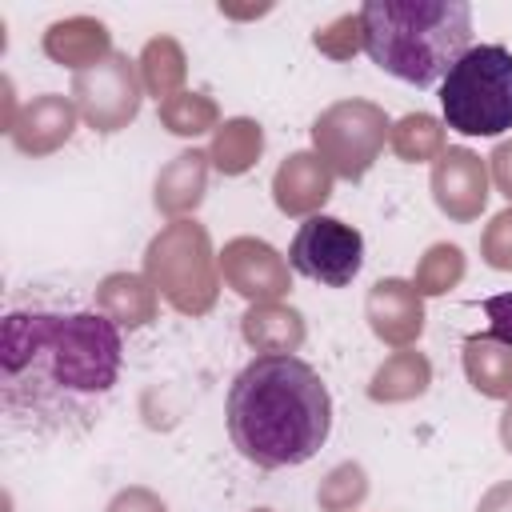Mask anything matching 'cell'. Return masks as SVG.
<instances>
[{
    "label": "cell",
    "instance_id": "cell-9",
    "mask_svg": "<svg viewBox=\"0 0 512 512\" xmlns=\"http://www.w3.org/2000/svg\"><path fill=\"white\" fill-rule=\"evenodd\" d=\"M220 280L240 292L244 300L252 304H268V300H280L292 280H288V260L264 244V240H252V236H236L224 244L220 252Z\"/></svg>",
    "mask_w": 512,
    "mask_h": 512
},
{
    "label": "cell",
    "instance_id": "cell-18",
    "mask_svg": "<svg viewBox=\"0 0 512 512\" xmlns=\"http://www.w3.org/2000/svg\"><path fill=\"white\" fill-rule=\"evenodd\" d=\"M464 376L488 400H512V344L496 336H468L464 340Z\"/></svg>",
    "mask_w": 512,
    "mask_h": 512
},
{
    "label": "cell",
    "instance_id": "cell-16",
    "mask_svg": "<svg viewBox=\"0 0 512 512\" xmlns=\"http://www.w3.org/2000/svg\"><path fill=\"white\" fill-rule=\"evenodd\" d=\"M240 332L260 356H292L304 344V316L280 300H268L244 312Z\"/></svg>",
    "mask_w": 512,
    "mask_h": 512
},
{
    "label": "cell",
    "instance_id": "cell-1",
    "mask_svg": "<svg viewBox=\"0 0 512 512\" xmlns=\"http://www.w3.org/2000/svg\"><path fill=\"white\" fill-rule=\"evenodd\" d=\"M120 328L100 308H12L0 332V408L32 436L88 432L120 380Z\"/></svg>",
    "mask_w": 512,
    "mask_h": 512
},
{
    "label": "cell",
    "instance_id": "cell-26",
    "mask_svg": "<svg viewBox=\"0 0 512 512\" xmlns=\"http://www.w3.org/2000/svg\"><path fill=\"white\" fill-rule=\"evenodd\" d=\"M312 44L324 52V56H332V60H348V56H356L360 48H364V32H360V12H348V16H336L328 28H320L316 36H312Z\"/></svg>",
    "mask_w": 512,
    "mask_h": 512
},
{
    "label": "cell",
    "instance_id": "cell-7",
    "mask_svg": "<svg viewBox=\"0 0 512 512\" xmlns=\"http://www.w3.org/2000/svg\"><path fill=\"white\" fill-rule=\"evenodd\" d=\"M360 264H364V236L336 216H320V212L308 216L288 244V268L324 288L352 284Z\"/></svg>",
    "mask_w": 512,
    "mask_h": 512
},
{
    "label": "cell",
    "instance_id": "cell-19",
    "mask_svg": "<svg viewBox=\"0 0 512 512\" xmlns=\"http://www.w3.org/2000/svg\"><path fill=\"white\" fill-rule=\"evenodd\" d=\"M432 384V364L424 352L416 348H400L392 352L376 372H372V384H368V396L376 404H400V400H412V396H424Z\"/></svg>",
    "mask_w": 512,
    "mask_h": 512
},
{
    "label": "cell",
    "instance_id": "cell-17",
    "mask_svg": "<svg viewBox=\"0 0 512 512\" xmlns=\"http://www.w3.org/2000/svg\"><path fill=\"white\" fill-rule=\"evenodd\" d=\"M156 288L152 280L136 276V272H112L100 280L96 288V308L116 324V328H144L156 316Z\"/></svg>",
    "mask_w": 512,
    "mask_h": 512
},
{
    "label": "cell",
    "instance_id": "cell-3",
    "mask_svg": "<svg viewBox=\"0 0 512 512\" xmlns=\"http://www.w3.org/2000/svg\"><path fill=\"white\" fill-rule=\"evenodd\" d=\"M360 32L376 68L432 88L472 48V8L464 0H368Z\"/></svg>",
    "mask_w": 512,
    "mask_h": 512
},
{
    "label": "cell",
    "instance_id": "cell-32",
    "mask_svg": "<svg viewBox=\"0 0 512 512\" xmlns=\"http://www.w3.org/2000/svg\"><path fill=\"white\" fill-rule=\"evenodd\" d=\"M500 440H504V448L512 452V404H508V412L500 416Z\"/></svg>",
    "mask_w": 512,
    "mask_h": 512
},
{
    "label": "cell",
    "instance_id": "cell-29",
    "mask_svg": "<svg viewBox=\"0 0 512 512\" xmlns=\"http://www.w3.org/2000/svg\"><path fill=\"white\" fill-rule=\"evenodd\" d=\"M108 512H168V504L148 488H124L112 496Z\"/></svg>",
    "mask_w": 512,
    "mask_h": 512
},
{
    "label": "cell",
    "instance_id": "cell-14",
    "mask_svg": "<svg viewBox=\"0 0 512 512\" xmlns=\"http://www.w3.org/2000/svg\"><path fill=\"white\" fill-rule=\"evenodd\" d=\"M44 52H48V60H56L64 68L84 72V68L112 56V36L92 16H68V20H56L44 32Z\"/></svg>",
    "mask_w": 512,
    "mask_h": 512
},
{
    "label": "cell",
    "instance_id": "cell-31",
    "mask_svg": "<svg viewBox=\"0 0 512 512\" xmlns=\"http://www.w3.org/2000/svg\"><path fill=\"white\" fill-rule=\"evenodd\" d=\"M476 512H512V480L496 484V488L480 500V508H476Z\"/></svg>",
    "mask_w": 512,
    "mask_h": 512
},
{
    "label": "cell",
    "instance_id": "cell-11",
    "mask_svg": "<svg viewBox=\"0 0 512 512\" xmlns=\"http://www.w3.org/2000/svg\"><path fill=\"white\" fill-rule=\"evenodd\" d=\"M364 316L372 324V332L392 344L396 352L400 348H412L424 332V304H420V292L416 284L400 280V276H388V280H376L368 288V300H364Z\"/></svg>",
    "mask_w": 512,
    "mask_h": 512
},
{
    "label": "cell",
    "instance_id": "cell-13",
    "mask_svg": "<svg viewBox=\"0 0 512 512\" xmlns=\"http://www.w3.org/2000/svg\"><path fill=\"white\" fill-rule=\"evenodd\" d=\"M272 196L284 216H316L332 196V168L316 152H292L272 176Z\"/></svg>",
    "mask_w": 512,
    "mask_h": 512
},
{
    "label": "cell",
    "instance_id": "cell-12",
    "mask_svg": "<svg viewBox=\"0 0 512 512\" xmlns=\"http://www.w3.org/2000/svg\"><path fill=\"white\" fill-rule=\"evenodd\" d=\"M72 128H76V104L68 96L44 92V96H36L32 104L20 108L8 136L24 156H48L60 144H68Z\"/></svg>",
    "mask_w": 512,
    "mask_h": 512
},
{
    "label": "cell",
    "instance_id": "cell-10",
    "mask_svg": "<svg viewBox=\"0 0 512 512\" xmlns=\"http://www.w3.org/2000/svg\"><path fill=\"white\" fill-rule=\"evenodd\" d=\"M432 196L436 208L456 220L468 224L484 212L488 204V168L472 148H444L432 164Z\"/></svg>",
    "mask_w": 512,
    "mask_h": 512
},
{
    "label": "cell",
    "instance_id": "cell-8",
    "mask_svg": "<svg viewBox=\"0 0 512 512\" xmlns=\"http://www.w3.org/2000/svg\"><path fill=\"white\" fill-rule=\"evenodd\" d=\"M140 64H132L128 56L112 52L108 60L84 68L72 76V100L76 112L96 128V132H120L136 120L140 112Z\"/></svg>",
    "mask_w": 512,
    "mask_h": 512
},
{
    "label": "cell",
    "instance_id": "cell-2",
    "mask_svg": "<svg viewBox=\"0 0 512 512\" xmlns=\"http://www.w3.org/2000/svg\"><path fill=\"white\" fill-rule=\"evenodd\" d=\"M228 436L236 452L264 468H296L332 432V396L300 356H256L228 388Z\"/></svg>",
    "mask_w": 512,
    "mask_h": 512
},
{
    "label": "cell",
    "instance_id": "cell-6",
    "mask_svg": "<svg viewBox=\"0 0 512 512\" xmlns=\"http://www.w3.org/2000/svg\"><path fill=\"white\" fill-rule=\"evenodd\" d=\"M388 132L392 124L384 108H376L372 100H340L316 116L312 144H316V156L332 168V176L360 180L376 164Z\"/></svg>",
    "mask_w": 512,
    "mask_h": 512
},
{
    "label": "cell",
    "instance_id": "cell-23",
    "mask_svg": "<svg viewBox=\"0 0 512 512\" xmlns=\"http://www.w3.org/2000/svg\"><path fill=\"white\" fill-rule=\"evenodd\" d=\"M156 112H160V124H164L168 132H176V136H200V132H208V128H220V124H216L220 112H216L212 96H204V92H176V96H168Z\"/></svg>",
    "mask_w": 512,
    "mask_h": 512
},
{
    "label": "cell",
    "instance_id": "cell-27",
    "mask_svg": "<svg viewBox=\"0 0 512 512\" xmlns=\"http://www.w3.org/2000/svg\"><path fill=\"white\" fill-rule=\"evenodd\" d=\"M484 260L492 268H504V272L512 268V208L500 212L488 224V232H484Z\"/></svg>",
    "mask_w": 512,
    "mask_h": 512
},
{
    "label": "cell",
    "instance_id": "cell-15",
    "mask_svg": "<svg viewBox=\"0 0 512 512\" xmlns=\"http://www.w3.org/2000/svg\"><path fill=\"white\" fill-rule=\"evenodd\" d=\"M208 152H176L160 176H156V208L168 220H184L200 200H204V184H208Z\"/></svg>",
    "mask_w": 512,
    "mask_h": 512
},
{
    "label": "cell",
    "instance_id": "cell-33",
    "mask_svg": "<svg viewBox=\"0 0 512 512\" xmlns=\"http://www.w3.org/2000/svg\"><path fill=\"white\" fill-rule=\"evenodd\" d=\"M252 512H272V508H252Z\"/></svg>",
    "mask_w": 512,
    "mask_h": 512
},
{
    "label": "cell",
    "instance_id": "cell-25",
    "mask_svg": "<svg viewBox=\"0 0 512 512\" xmlns=\"http://www.w3.org/2000/svg\"><path fill=\"white\" fill-rule=\"evenodd\" d=\"M368 496V480H364V468L360 464H340L328 472V480L320 484L316 500L324 512H352L360 500Z\"/></svg>",
    "mask_w": 512,
    "mask_h": 512
},
{
    "label": "cell",
    "instance_id": "cell-4",
    "mask_svg": "<svg viewBox=\"0 0 512 512\" xmlns=\"http://www.w3.org/2000/svg\"><path fill=\"white\" fill-rule=\"evenodd\" d=\"M444 124L460 136H500L512 128V52L472 44L440 80Z\"/></svg>",
    "mask_w": 512,
    "mask_h": 512
},
{
    "label": "cell",
    "instance_id": "cell-22",
    "mask_svg": "<svg viewBox=\"0 0 512 512\" xmlns=\"http://www.w3.org/2000/svg\"><path fill=\"white\" fill-rule=\"evenodd\" d=\"M388 140H392V152H396L400 160H408V164H416V160H436V156L444 152V128H440V120L428 116V112H408L404 120H396L392 132H388Z\"/></svg>",
    "mask_w": 512,
    "mask_h": 512
},
{
    "label": "cell",
    "instance_id": "cell-20",
    "mask_svg": "<svg viewBox=\"0 0 512 512\" xmlns=\"http://www.w3.org/2000/svg\"><path fill=\"white\" fill-rule=\"evenodd\" d=\"M260 148H264V132L256 120L248 116H236V120H224L212 136V148H208V160L224 172V176H240L248 172L256 160H260Z\"/></svg>",
    "mask_w": 512,
    "mask_h": 512
},
{
    "label": "cell",
    "instance_id": "cell-21",
    "mask_svg": "<svg viewBox=\"0 0 512 512\" xmlns=\"http://www.w3.org/2000/svg\"><path fill=\"white\" fill-rule=\"evenodd\" d=\"M184 72H188L184 48H180L172 36H156V40L144 44V52H140V80H144V88H148L160 104L180 92Z\"/></svg>",
    "mask_w": 512,
    "mask_h": 512
},
{
    "label": "cell",
    "instance_id": "cell-30",
    "mask_svg": "<svg viewBox=\"0 0 512 512\" xmlns=\"http://www.w3.org/2000/svg\"><path fill=\"white\" fill-rule=\"evenodd\" d=\"M492 180H496V188L512 200V140L496 144V152H492Z\"/></svg>",
    "mask_w": 512,
    "mask_h": 512
},
{
    "label": "cell",
    "instance_id": "cell-24",
    "mask_svg": "<svg viewBox=\"0 0 512 512\" xmlns=\"http://www.w3.org/2000/svg\"><path fill=\"white\" fill-rule=\"evenodd\" d=\"M464 276V252L456 244H432L416 264V292L420 296H444Z\"/></svg>",
    "mask_w": 512,
    "mask_h": 512
},
{
    "label": "cell",
    "instance_id": "cell-5",
    "mask_svg": "<svg viewBox=\"0 0 512 512\" xmlns=\"http://www.w3.org/2000/svg\"><path fill=\"white\" fill-rule=\"evenodd\" d=\"M144 268L152 288L184 316H204L220 292V260L212 256V240L196 220H172L160 236H152L144 252Z\"/></svg>",
    "mask_w": 512,
    "mask_h": 512
},
{
    "label": "cell",
    "instance_id": "cell-28",
    "mask_svg": "<svg viewBox=\"0 0 512 512\" xmlns=\"http://www.w3.org/2000/svg\"><path fill=\"white\" fill-rule=\"evenodd\" d=\"M484 316H488V336H496L500 344H512V292L488 296L484 300Z\"/></svg>",
    "mask_w": 512,
    "mask_h": 512
}]
</instances>
